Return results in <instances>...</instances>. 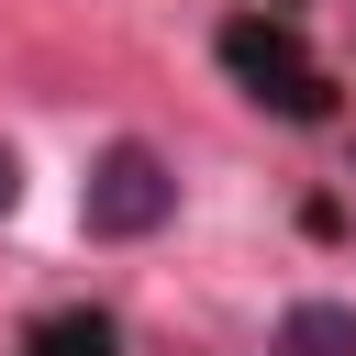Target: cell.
Returning <instances> with one entry per match:
<instances>
[{"mask_svg": "<svg viewBox=\"0 0 356 356\" xmlns=\"http://www.w3.org/2000/svg\"><path fill=\"white\" fill-rule=\"evenodd\" d=\"M167 211H178L167 156H156V145H100V167H89V189H78V222H89L100 245H134V234H156Z\"/></svg>", "mask_w": 356, "mask_h": 356, "instance_id": "cell-1", "label": "cell"}, {"mask_svg": "<svg viewBox=\"0 0 356 356\" xmlns=\"http://www.w3.org/2000/svg\"><path fill=\"white\" fill-rule=\"evenodd\" d=\"M267 356H356V312H345V300H289Z\"/></svg>", "mask_w": 356, "mask_h": 356, "instance_id": "cell-2", "label": "cell"}, {"mask_svg": "<svg viewBox=\"0 0 356 356\" xmlns=\"http://www.w3.org/2000/svg\"><path fill=\"white\" fill-rule=\"evenodd\" d=\"M11 200H22V167H11V156H0V211H11Z\"/></svg>", "mask_w": 356, "mask_h": 356, "instance_id": "cell-3", "label": "cell"}]
</instances>
